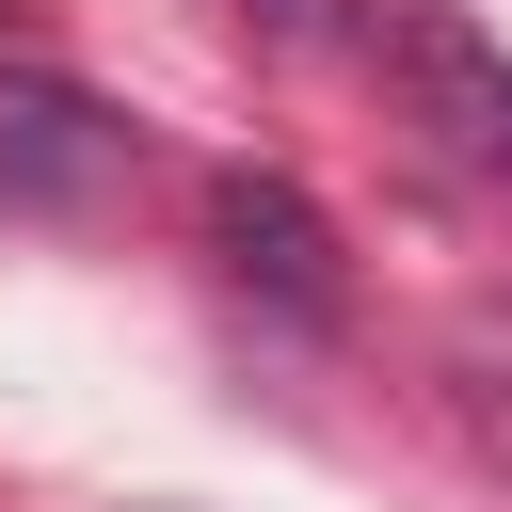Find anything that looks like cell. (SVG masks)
Segmentation results:
<instances>
[{
  "label": "cell",
  "instance_id": "cell-1",
  "mask_svg": "<svg viewBox=\"0 0 512 512\" xmlns=\"http://www.w3.org/2000/svg\"><path fill=\"white\" fill-rule=\"evenodd\" d=\"M208 240H224V272L272 304V320H304V336H336L352 320V272H336V224L304 208V176H208Z\"/></svg>",
  "mask_w": 512,
  "mask_h": 512
},
{
  "label": "cell",
  "instance_id": "cell-2",
  "mask_svg": "<svg viewBox=\"0 0 512 512\" xmlns=\"http://www.w3.org/2000/svg\"><path fill=\"white\" fill-rule=\"evenodd\" d=\"M128 176V112H96L80 80H0V192H96Z\"/></svg>",
  "mask_w": 512,
  "mask_h": 512
},
{
  "label": "cell",
  "instance_id": "cell-3",
  "mask_svg": "<svg viewBox=\"0 0 512 512\" xmlns=\"http://www.w3.org/2000/svg\"><path fill=\"white\" fill-rule=\"evenodd\" d=\"M416 80L464 112V144H480V160H512V64H496L464 16H416Z\"/></svg>",
  "mask_w": 512,
  "mask_h": 512
},
{
  "label": "cell",
  "instance_id": "cell-4",
  "mask_svg": "<svg viewBox=\"0 0 512 512\" xmlns=\"http://www.w3.org/2000/svg\"><path fill=\"white\" fill-rule=\"evenodd\" d=\"M240 16H256V32H288V48H304V32H336V0H240Z\"/></svg>",
  "mask_w": 512,
  "mask_h": 512
},
{
  "label": "cell",
  "instance_id": "cell-5",
  "mask_svg": "<svg viewBox=\"0 0 512 512\" xmlns=\"http://www.w3.org/2000/svg\"><path fill=\"white\" fill-rule=\"evenodd\" d=\"M16 16H32V0H0V32H16Z\"/></svg>",
  "mask_w": 512,
  "mask_h": 512
}]
</instances>
